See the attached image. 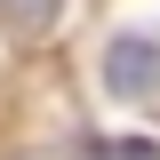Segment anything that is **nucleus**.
I'll use <instances>...</instances> for the list:
<instances>
[{
    "label": "nucleus",
    "instance_id": "f03ea898",
    "mask_svg": "<svg viewBox=\"0 0 160 160\" xmlns=\"http://www.w3.org/2000/svg\"><path fill=\"white\" fill-rule=\"evenodd\" d=\"M0 16L16 24V32H24V40H32V32H48V24H56V16H64V0H0Z\"/></svg>",
    "mask_w": 160,
    "mask_h": 160
},
{
    "label": "nucleus",
    "instance_id": "f257e3e1",
    "mask_svg": "<svg viewBox=\"0 0 160 160\" xmlns=\"http://www.w3.org/2000/svg\"><path fill=\"white\" fill-rule=\"evenodd\" d=\"M104 88L112 96H152L160 88V40L152 32H120L104 48Z\"/></svg>",
    "mask_w": 160,
    "mask_h": 160
}]
</instances>
